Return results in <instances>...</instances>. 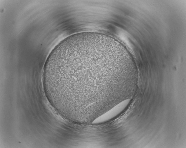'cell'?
Listing matches in <instances>:
<instances>
[{
  "instance_id": "obj_1",
  "label": "cell",
  "mask_w": 186,
  "mask_h": 148,
  "mask_svg": "<svg viewBox=\"0 0 186 148\" xmlns=\"http://www.w3.org/2000/svg\"><path fill=\"white\" fill-rule=\"evenodd\" d=\"M43 76L51 105L77 122L94 120L121 102L136 76L120 43L88 32L71 35L57 45L46 59Z\"/></svg>"
}]
</instances>
